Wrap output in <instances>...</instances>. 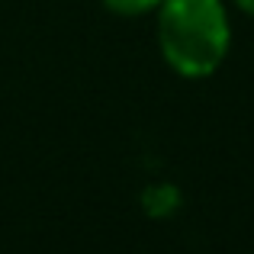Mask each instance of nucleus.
Returning <instances> with one entry per match:
<instances>
[{"instance_id":"obj_1","label":"nucleus","mask_w":254,"mask_h":254,"mask_svg":"<svg viewBox=\"0 0 254 254\" xmlns=\"http://www.w3.org/2000/svg\"><path fill=\"white\" fill-rule=\"evenodd\" d=\"M158 45L180 77H209L232 49V23L222 0H164L158 6Z\"/></svg>"},{"instance_id":"obj_2","label":"nucleus","mask_w":254,"mask_h":254,"mask_svg":"<svg viewBox=\"0 0 254 254\" xmlns=\"http://www.w3.org/2000/svg\"><path fill=\"white\" fill-rule=\"evenodd\" d=\"M164 0H103V6L116 16H145V13H158Z\"/></svg>"},{"instance_id":"obj_3","label":"nucleus","mask_w":254,"mask_h":254,"mask_svg":"<svg viewBox=\"0 0 254 254\" xmlns=\"http://www.w3.org/2000/svg\"><path fill=\"white\" fill-rule=\"evenodd\" d=\"M235 6L242 13H248V16H254V0H235Z\"/></svg>"}]
</instances>
